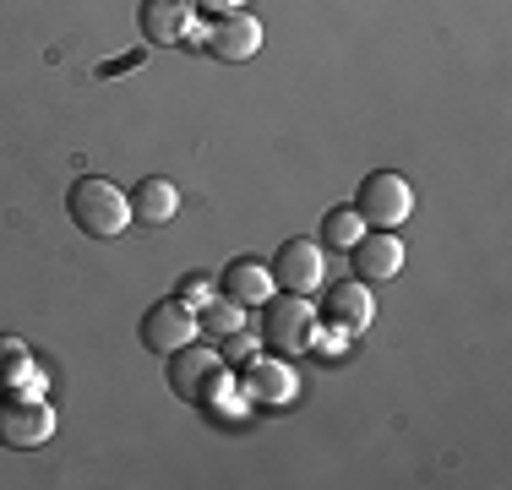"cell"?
Listing matches in <instances>:
<instances>
[{"label":"cell","instance_id":"obj_1","mask_svg":"<svg viewBox=\"0 0 512 490\" xmlns=\"http://www.w3.org/2000/svg\"><path fill=\"white\" fill-rule=\"evenodd\" d=\"M66 213H71V224H77L82 235H93V240H115L120 229L131 224L126 191L109 186L104 175H82L77 186L66 191Z\"/></svg>","mask_w":512,"mask_h":490},{"label":"cell","instance_id":"obj_2","mask_svg":"<svg viewBox=\"0 0 512 490\" xmlns=\"http://www.w3.org/2000/svg\"><path fill=\"white\" fill-rule=\"evenodd\" d=\"M55 436V403L39 398V392H22V387H6L0 392V447H17V452H33Z\"/></svg>","mask_w":512,"mask_h":490},{"label":"cell","instance_id":"obj_3","mask_svg":"<svg viewBox=\"0 0 512 490\" xmlns=\"http://www.w3.org/2000/svg\"><path fill=\"white\" fill-rule=\"evenodd\" d=\"M311 327H316V316H311L306 294H267V300L256 305V333H262V343L278 354H306Z\"/></svg>","mask_w":512,"mask_h":490},{"label":"cell","instance_id":"obj_4","mask_svg":"<svg viewBox=\"0 0 512 490\" xmlns=\"http://www.w3.org/2000/svg\"><path fill=\"white\" fill-rule=\"evenodd\" d=\"M355 213H360L371 229H398V224L414 213L409 180L393 175V169H371V175L360 180V191H355Z\"/></svg>","mask_w":512,"mask_h":490},{"label":"cell","instance_id":"obj_5","mask_svg":"<svg viewBox=\"0 0 512 490\" xmlns=\"http://www.w3.org/2000/svg\"><path fill=\"white\" fill-rule=\"evenodd\" d=\"M169 360V392L186 403H202L207 392H218L224 382V360H218V349H197V338L186 343V349L164 354Z\"/></svg>","mask_w":512,"mask_h":490},{"label":"cell","instance_id":"obj_6","mask_svg":"<svg viewBox=\"0 0 512 490\" xmlns=\"http://www.w3.org/2000/svg\"><path fill=\"white\" fill-rule=\"evenodd\" d=\"M142 349H153V354H175V349H186L191 338H197V311H191L180 294H169V300H158L148 305V316H142Z\"/></svg>","mask_w":512,"mask_h":490},{"label":"cell","instance_id":"obj_7","mask_svg":"<svg viewBox=\"0 0 512 490\" xmlns=\"http://www.w3.org/2000/svg\"><path fill=\"white\" fill-rule=\"evenodd\" d=\"M267 273H273V284L284 294H311L316 284H322V245L306 240V235L284 240L273 251V262H267Z\"/></svg>","mask_w":512,"mask_h":490},{"label":"cell","instance_id":"obj_8","mask_svg":"<svg viewBox=\"0 0 512 490\" xmlns=\"http://www.w3.org/2000/svg\"><path fill=\"white\" fill-rule=\"evenodd\" d=\"M256 49H262V22L246 17V11H224V17L213 22V33H207V55L213 60H251Z\"/></svg>","mask_w":512,"mask_h":490},{"label":"cell","instance_id":"obj_9","mask_svg":"<svg viewBox=\"0 0 512 490\" xmlns=\"http://www.w3.org/2000/svg\"><path fill=\"white\" fill-rule=\"evenodd\" d=\"M349 251H355V278H360V284L398 278V267H404V245H398L393 229H371V235H360Z\"/></svg>","mask_w":512,"mask_h":490},{"label":"cell","instance_id":"obj_10","mask_svg":"<svg viewBox=\"0 0 512 490\" xmlns=\"http://www.w3.org/2000/svg\"><path fill=\"white\" fill-rule=\"evenodd\" d=\"M322 322L333 327L338 338H344V333H365V327H371V294H365L360 278H344V284L327 289V300H322Z\"/></svg>","mask_w":512,"mask_h":490},{"label":"cell","instance_id":"obj_11","mask_svg":"<svg viewBox=\"0 0 512 490\" xmlns=\"http://www.w3.org/2000/svg\"><path fill=\"white\" fill-rule=\"evenodd\" d=\"M218 294H224L229 305H240V311H256V305L273 294V273H267L256 256H235V262L218 273Z\"/></svg>","mask_w":512,"mask_h":490},{"label":"cell","instance_id":"obj_12","mask_svg":"<svg viewBox=\"0 0 512 490\" xmlns=\"http://www.w3.org/2000/svg\"><path fill=\"white\" fill-rule=\"evenodd\" d=\"M137 28L148 44H175L191 28V0H142L137 6Z\"/></svg>","mask_w":512,"mask_h":490},{"label":"cell","instance_id":"obj_13","mask_svg":"<svg viewBox=\"0 0 512 490\" xmlns=\"http://www.w3.org/2000/svg\"><path fill=\"white\" fill-rule=\"evenodd\" d=\"M131 218H137V224H148V229H158V224H169V218L180 213V191L169 186L164 175H142L137 186H131Z\"/></svg>","mask_w":512,"mask_h":490},{"label":"cell","instance_id":"obj_14","mask_svg":"<svg viewBox=\"0 0 512 490\" xmlns=\"http://www.w3.org/2000/svg\"><path fill=\"white\" fill-rule=\"evenodd\" d=\"M240 392H246V403H289V392H295V376H289L284 360H246V371H240Z\"/></svg>","mask_w":512,"mask_h":490},{"label":"cell","instance_id":"obj_15","mask_svg":"<svg viewBox=\"0 0 512 490\" xmlns=\"http://www.w3.org/2000/svg\"><path fill=\"white\" fill-rule=\"evenodd\" d=\"M33 376V349L17 333H0V387H22Z\"/></svg>","mask_w":512,"mask_h":490},{"label":"cell","instance_id":"obj_16","mask_svg":"<svg viewBox=\"0 0 512 490\" xmlns=\"http://www.w3.org/2000/svg\"><path fill=\"white\" fill-rule=\"evenodd\" d=\"M360 235H365V218L355 207H333V213L322 218V245H333V251H349Z\"/></svg>","mask_w":512,"mask_h":490},{"label":"cell","instance_id":"obj_17","mask_svg":"<svg viewBox=\"0 0 512 490\" xmlns=\"http://www.w3.org/2000/svg\"><path fill=\"white\" fill-rule=\"evenodd\" d=\"M197 327H207L213 338H229V333L240 327V305H229V300L218 305V300H213V305H207V311L197 316Z\"/></svg>","mask_w":512,"mask_h":490},{"label":"cell","instance_id":"obj_18","mask_svg":"<svg viewBox=\"0 0 512 490\" xmlns=\"http://www.w3.org/2000/svg\"><path fill=\"white\" fill-rule=\"evenodd\" d=\"M218 343H224V349H218V360H224V365H246L251 354H256V338L240 333V327H235L229 338H218Z\"/></svg>","mask_w":512,"mask_h":490},{"label":"cell","instance_id":"obj_19","mask_svg":"<svg viewBox=\"0 0 512 490\" xmlns=\"http://www.w3.org/2000/svg\"><path fill=\"white\" fill-rule=\"evenodd\" d=\"M202 294H207V284H202V278H186V284H180V300H202Z\"/></svg>","mask_w":512,"mask_h":490},{"label":"cell","instance_id":"obj_20","mask_svg":"<svg viewBox=\"0 0 512 490\" xmlns=\"http://www.w3.org/2000/svg\"><path fill=\"white\" fill-rule=\"evenodd\" d=\"M191 6H207V11H218V17H224V11H235V0H191Z\"/></svg>","mask_w":512,"mask_h":490}]
</instances>
